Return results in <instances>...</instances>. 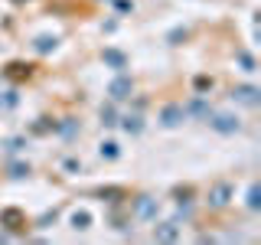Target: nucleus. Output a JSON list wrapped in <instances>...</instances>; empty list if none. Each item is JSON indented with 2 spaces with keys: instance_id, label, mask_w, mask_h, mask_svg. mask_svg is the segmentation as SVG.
<instances>
[{
  "instance_id": "f257e3e1",
  "label": "nucleus",
  "mask_w": 261,
  "mask_h": 245,
  "mask_svg": "<svg viewBox=\"0 0 261 245\" xmlns=\"http://www.w3.org/2000/svg\"><path fill=\"white\" fill-rule=\"evenodd\" d=\"M206 121H209V128L216 131V134H239L242 131V121L235 118V114H228V111H209Z\"/></svg>"
},
{
  "instance_id": "f03ea898",
  "label": "nucleus",
  "mask_w": 261,
  "mask_h": 245,
  "mask_svg": "<svg viewBox=\"0 0 261 245\" xmlns=\"http://www.w3.org/2000/svg\"><path fill=\"white\" fill-rule=\"evenodd\" d=\"M0 226H4L10 235H20V232H27V216H23V209H16V206H4L0 209Z\"/></svg>"
},
{
  "instance_id": "7ed1b4c3",
  "label": "nucleus",
  "mask_w": 261,
  "mask_h": 245,
  "mask_svg": "<svg viewBox=\"0 0 261 245\" xmlns=\"http://www.w3.org/2000/svg\"><path fill=\"white\" fill-rule=\"evenodd\" d=\"M157 200H153L150 193H141L134 200V209H130V216L134 219H141V223H153V219H157Z\"/></svg>"
},
{
  "instance_id": "20e7f679",
  "label": "nucleus",
  "mask_w": 261,
  "mask_h": 245,
  "mask_svg": "<svg viewBox=\"0 0 261 245\" xmlns=\"http://www.w3.org/2000/svg\"><path fill=\"white\" fill-rule=\"evenodd\" d=\"M108 95H111V102H124V98L134 95V79H127L124 72H118L111 82H108Z\"/></svg>"
},
{
  "instance_id": "39448f33",
  "label": "nucleus",
  "mask_w": 261,
  "mask_h": 245,
  "mask_svg": "<svg viewBox=\"0 0 261 245\" xmlns=\"http://www.w3.org/2000/svg\"><path fill=\"white\" fill-rule=\"evenodd\" d=\"M232 102L248 105V108H258V105H261V88H255V85H235L232 88Z\"/></svg>"
},
{
  "instance_id": "423d86ee",
  "label": "nucleus",
  "mask_w": 261,
  "mask_h": 245,
  "mask_svg": "<svg viewBox=\"0 0 261 245\" xmlns=\"http://www.w3.org/2000/svg\"><path fill=\"white\" fill-rule=\"evenodd\" d=\"M232 196H235L232 183H216V186L209 190V206H212V209H225L228 203H232Z\"/></svg>"
},
{
  "instance_id": "0eeeda50",
  "label": "nucleus",
  "mask_w": 261,
  "mask_h": 245,
  "mask_svg": "<svg viewBox=\"0 0 261 245\" xmlns=\"http://www.w3.org/2000/svg\"><path fill=\"white\" fill-rule=\"evenodd\" d=\"M179 239V223L176 219H163L153 226V242H176Z\"/></svg>"
},
{
  "instance_id": "6e6552de",
  "label": "nucleus",
  "mask_w": 261,
  "mask_h": 245,
  "mask_svg": "<svg viewBox=\"0 0 261 245\" xmlns=\"http://www.w3.org/2000/svg\"><path fill=\"white\" fill-rule=\"evenodd\" d=\"M183 118H186L183 105H173V102H170V105H163V108H160V125L163 128H179V125H183Z\"/></svg>"
},
{
  "instance_id": "1a4fd4ad",
  "label": "nucleus",
  "mask_w": 261,
  "mask_h": 245,
  "mask_svg": "<svg viewBox=\"0 0 261 245\" xmlns=\"http://www.w3.org/2000/svg\"><path fill=\"white\" fill-rule=\"evenodd\" d=\"M101 62L108 65V69H114V72H124L127 69V56L121 53V49H114V46L101 49Z\"/></svg>"
},
{
  "instance_id": "9d476101",
  "label": "nucleus",
  "mask_w": 261,
  "mask_h": 245,
  "mask_svg": "<svg viewBox=\"0 0 261 245\" xmlns=\"http://www.w3.org/2000/svg\"><path fill=\"white\" fill-rule=\"evenodd\" d=\"M108 223L118 229V232H127V226H130V212L121 209V203H111V212H108Z\"/></svg>"
},
{
  "instance_id": "9b49d317",
  "label": "nucleus",
  "mask_w": 261,
  "mask_h": 245,
  "mask_svg": "<svg viewBox=\"0 0 261 245\" xmlns=\"http://www.w3.org/2000/svg\"><path fill=\"white\" fill-rule=\"evenodd\" d=\"M183 111L186 114H196V118H206V114L212 111V105L206 102V95H196V98H190V102L183 105Z\"/></svg>"
},
{
  "instance_id": "f8f14e48",
  "label": "nucleus",
  "mask_w": 261,
  "mask_h": 245,
  "mask_svg": "<svg viewBox=\"0 0 261 245\" xmlns=\"http://www.w3.org/2000/svg\"><path fill=\"white\" fill-rule=\"evenodd\" d=\"M92 223H95V216H92L88 209H72V216H69V226L75 229V232H85V229L92 226Z\"/></svg>"
},
{
  "instance_id": "ddd939ff",
  "label": "nucleus",
  "mask_w": 261,
  "mask_h": 245,
  "mask_svg": "<svg viewBox=\"0 0 261 245\" xmlns=\"http://www.w3.org/2000/svg\"><path fill=\"white\" fill-rule=\"evenodd\" d=\"M118 125L124 128V134L137 137V134L144 131V118H141V114H127V118H121V121H118Z\"/></svg>"
},
{
  "instance_id": "4468645a",
  "label": "nucleus",
  "mask_w": 261,
  "mask_h": 245,
  "mask_svg": "<svg viewBox=\"0 0 261 245\" xmlns=\"http://www.w3.org/2000/svg\"><path fill=\"white\" fill-rule=\"evenodd\" d=\"M95 196H98L101 203H108V206H111V203H121V200H124L127 193L121 190V186H101V190H98Z\"/></svg>"
},
{
  "instance_id": "2eb2a0df",
  "label": "nucleus",
  "mask_w": 261,
  "mask_h": 245,
  "mask_svg": "<svg viewBox=\"0 0 261 245\" xmlns=\"http://www.w3.org/2000/svg\"><path fill=\"white\" fill-rule=\"evenodd\" d=\"M56 46H59V39H56V36H49V33H43V36H36V39H33V49H36V53H53V49Z\"/></svg>"
},
{
  "instance_id": "dca6fc26",
  "label": "nucleus",
  "mask_w": 261,
  "mask_h": 245,
  "mask_svg": "<svg viewBox=\"0 0 261 245\" xmlns=\"http://www.w3.org/2000/svg\"><path fill=\"white\" fill-rule=\"evenodd\" d=\"M98 118H101L105 128H114V125H118V108H114V102L101 105V108H98Z\"/></svg>"
},
{
  "instance_id": "f3484780",
  "label": "nucleus",
  "mask_w": 261,
  "mask_h": 245,
  "mask_svg": "<svg viewBox=\"0 0 261 245\" xmlns=\"http://www.w3.org/2000/svg\"><path fill=\"white\" fill-rule=\"evenodd\" d=\"M16 105H20V92H16V88H7V92H0V108H4V111H13Z\"/></svg>"
},
{
  "instance_id": "a211bd4d",
  "label": "nucleus",
  "mask_w": 261,
  "mask_h": 245,
  "mask_svg": "<svg viewBox=\"0 0 261 245\" xmlns=\"http://www.w3.org/2000/svg\"><path fill=\"white\" fill-rule=\"evenodd\" d=\"M235 59H239L242 72H255V69H258V65H255V56H251L248 49H239V53H235Z\"/></svg>"
},
{
  "instance_id": "6ab92c4d",
  "label": "nucleus",
  "mask_w": 261,
  "mask_h": 245,
  "mask_svg": "<svg viewBox=\"0 0 261 245\" xmlns=\"http://www.w3.org/2000/svg\"><path fill=\"white\" fill-rule=\"evenodd\" d=\"M98 154H101L105 160H118V157H121V147L114 144V141H101V147H98Z\"/></svg>"
},
{
  "instance_id": "aec40b11",
  "label": "nucleus",
  "mask_w": 261,
  "mask_h": 245,
  "mask_svg": "<svg viewBox=\"0 0 261 245\" xmlns=\"http://www.w3.org/2000/svg\"><path fill=\"white\" fill-rule=\"evenodd\" d=\"M30 65L27 62H10V65H7V76H10V79H27L30 76Z\"/></svg>"
},
{
  "instance_id": "412c9836",
  "label": "nucleus",
  "mask_w": 261,
  "mask_h": 245,
  "mask_svg": "<svg viewBox=\"0 0 261 245\" xmlns=\"http://www.w3.org/2000/svg\"><path fill=\"white\" fill-rule=\"evenodd\" d=\"M56 131H59L62 137H75V134H79V121H75V118H65L62 125H56Z\"/></svg>"
},
{
  "instance_id": "4be33fe9",
  "label": "nucleus",
  "mask_w": 261,
  "mask_h": 245,
  "mask_svg": "<svg viewBox=\"0 0 261 245\" xmlns=\"http://www.w3.org/2000/svg\"><path fill=\"white\" fill-rule=\"evenodd\" d=\"M186 36H190V30H186V27H173V30L167 33V46H179Z\"/></svg>"
},
{
  "instance_id": "5701e85b",
  "label": "nucleus",
  "mask_w": 261,
  "mask_h": 245,
  "mask_svg": "<svg viewBox=\"0 0 261 245\" xmlns=\"http://www.w3.org/2000/svg\"><path fill=\"white\" fill-rule=\"evenodd\" d=\"M49 131H56V125H53L49 118H36V121L30 125V134H49Z\"/></svg>"
},
{
  "instance_id": "b1692460",
  "label": "nucleus",
  "mask_w": 261,
  "mask_h": 245,
  "mask_svg": "<svg viewBox=\"0 0 261 245\" xmlns=\"http://www.w3.org/2000/svg\"><path fill=\"white\" fill-rule=\"evenodd\" d=\"M56 219H59V209H46L43 216L36 219V226H39V229H53V226H56Z\"/></svg>"
},
{
  "instance_id": "393cba45",
  "label": "nucleus",
  "mask_w": 261,
  "mask_h": 245,
  "mask_svg": "<svg viewBox=\"0 0 261 245\" xmlns=\"http://www.w3.org/2000/svg\"><path fill=\"white\" fill-rule=\"evenodd\" d=\"M245 203H248V209H261V186L258 183L248 186V200H245Z\"/></svg>"
},
{
  "instance_id": "a878e982",
  "label": "nucleus",
  "mask_w": 261,
  "mask_h": 245,
  "mask_svg": "<svg viewBox=\"0 0 261 245\" xmlns=\"http://www.w3.org/2000/svg\"><path fill=\"white\" fill-rule=\"evenodd\" d=\"M176 223H190L193 219V203H176Z\"/></svg>"
},
{
  "instance_id": "bb28decb",
  "label": "nucleus",
  "mask_w": 261,
  "mask_h": 245,
  "mask_svg": "<svg viewBox=\"0 0 261 245\" xmlns=\"http://www.w3.org/2000/svg\"><path fill=\"white\" fill-rule=\"evenodd\" d=\"M212 85H216V82H212L209 76H196V79H193V88H196V92H199V95L212 92Z\"/></svg>"
},
{
  "instance_id": "cd10ccee",
  "label": "nucleus",
  "mask_w": 261,
  "mask_h": 245,
  "mask_svg": "<svg viewBox=\"0 0 261 245\" xmlns=\"http://www.w3.org/2000/svg\"><path fill=\"white\" fill-rule=\"evenodd\" d=\"M7 174H10L13 180H23V177H30V163H10Z\"/></svg>"
},
{
  "instance_id": "c85d7f7f",
  "label": "nucleus",
  "mask_w": 261,
  "mask_h": 245,
  "mask_svg": "<svg viewBox=\"0 0 261 245\" xmlns=\"http://www.w3.org/2000/svg\"><path fill=\"white\" fill-rule=\"evenodd\" d=\"M23 147H27V137H10V141H4V151L7 154H20Z\"/></svg>"
},
{
  "instance_id": "c756f323",
  "label": "nucleus",
  "mask_w": 261,
  "mask_h": 245,
  "mask_svg": "<svg viewBox=\"0 0 261 245\" xmlns=\"http://www.w3.org/2000/svg\"><path fill=\"white\" fill-rule=\"evenodd\" d=\"M173 200L176 203H193V186H176V190H173Z\"/></svg>"
},
{
  "instance_id": "7c9ffc66",
  "label": "nucleus",
  "mask_w": 261,
  "mask_h": 245,
  "mask_svg": "<svg viewBox=\"0 0 261 245\" xmlns=\"http://www.w3.org/2000/svg\"><path fill=\"white\" fill-rule=\"evenodd\" d=\"M62 170H65V174H82V160L65 157V160H62Z\"/></svg>"
},
{
  "instance_id": "2f4dec72",
  "label": "nucleus",
  "mask_w": 261,
  "mask_h": 245,
  "mask_svg": "<svg viewBox=\"0 0 261 245\" xmlns=\"http://www.w3.org/2000/svg\"><path fill=\"white\" fill-rule=\"evenodd\" d=\"M118 10L127 13V10H134V4H130V0H118Z\"/></svg>"
}]
</instances>
